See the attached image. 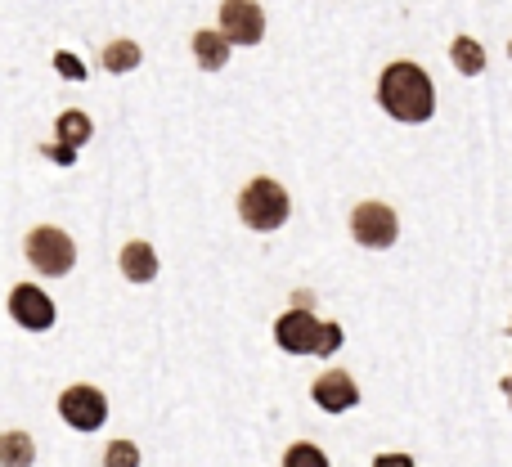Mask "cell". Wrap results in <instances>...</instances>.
Returning <instances> with one entry per match:
<instances>
[{
  "mask_svg": "<svg viewBox=\"0 0 512 467\" xmlns=\"http://www.w3.org/2000/svg\"><path fill=\"white\" fill-rule=\"evenodd\" d=\"M108 463H113V467H135V463H140V454H135V445L117 441L113 450H108Z\"/></svg>",
  "mask_w": 512,
  "mask_h": 467,
  "instance_id": "obj_18",
  "label": "cell"
},
{
  "mask_svg": "<svg viewBox=\"0 0 512 467\" xmlns=\"http://www.w3.org/2000/svg\"><path fill=\"white\" fill-rule=\"evenodd\" d=\"M140 59L144 54H140V45L135 41H113L104 50V68L108 72H131V68H140Z\"/></svg>",
  "mask_w": 512,
  "mask_h": 467,
  "instance_id": "obj_14",
  "label": "cell"
},
{
  "mask_svg": "<svg viewBox=\"0 0 512 467\" xmlns=\"http://www.w3.org/2000/svg\"><path fill=\"white\" fill-rule=\"evenodd\" d=\"M274 342L288 355H315L319 346V319L310 310H288V315L274 324Z\"/></svg>",
  "mask_w": 512,
  "mask_h": 467,
  "instance_id": "obj_8",
  "label": "cell"
},
{
  "mask_svg": "<svg viewBox=\"0 0 512 467\" xmlns=\"http://www.w3.org/2000/svg\"><path fill=\"white\" fill-rule=\"evenodd\" d=\"M288 212H292L288 189H283L279 180H270V176L252 180V185L243 189V198H239V216H243V225H248V230H261V234L279 230V225L288 221Z\"/></svg>",
  "mask_w": 512,
  "mask_h": 467,
  "instance_id": "obj_2",
  "label": "cell"
},
{
  "mask_svg": "<svg viewBox=\"0 0 512 467\" xmlns=\"http://www.w3.org/2000/svg\"><path fill=\"white\" fill-rule=\"evenodd\" d=\"M283 463L288 467H328V459L315 450V445H292V450L283 454Z\"/></svg>",
  "mask_w": 512,
  "mask_h": 467,
  "instance_id": "obj_16",
  "label": "cell"
},
{
  "mask_svg": "<svg viewBox=\"0 0 512 467\" xmlns=\"http://www.w3.org/2000/svg\"><path fill=\"white\" fill-rule=\"evenodd\" d=\"M221 32L230 45H261L265 14L256 0H225L221 5Z\"/></svg>",
  "mask_w": 512,
  "mask_h": 467,
  "instance_id": "obj_6",
  "label": "cell"
},
{
  "mask_svg": "<svg viewBox=\"0 0 512 467\" xmlns=\"http://www.w3.org/2000/svg\"><path fill=\"white\" fill-rule=\"evenodd\" d=\"M310 396H315V405L324 414H346V409L360 405V387H355L351 373H319Z\"/></svg>",
  "mask_w": 512,
  "mask_h": 467,
  "instance_id": "obj_9",
  "label": "cell"
},
{
  "mask_svg": "<svg viewBox=\"0 0 512 467\" xmlns=\"http://www.w3.org/2000/svg\"><path fill=\"white\" fill-rule=\"evenodd\" d=\"M122 274L131 283H149L158 279V252L149 243H126L122 247Z\"/></svg>",
  "mask_w": 512,
  "mask_h": 467,
  "instance_id": "obj_10",
  "label": "cell"
},
{
  "mask_svg": "<svg viewBox=\"0 0 512 467\" xmlns=\"http://www.w3.org/2000/svg\"><path fill=\"white\" fill-rule=\"evenodd\" d=\"M59 414H63V423L77 427V432H99L108 418V400H104V391H95V387H68L59 396Z\"/></svg>",
  "mask_w": 512,
  "mask_h": 467,
  "instance_id": "obj_5",
  "label": "cell"
},
{
  "mask_svg": "<svg viewBox=\"0 0 512 467\" xmlns=\"http://www.w3.org/2000/svg\"><path fill=\"white\" fill-rule=\"evenodd\" d=\"M45 158H54V162H63V167H72L77 162V149H68V144H45Z\"/></svg>",
  "mask_w": 512,
  "mask_h": 467,
  "instance_id": "obj_19",
  "label": "cell"
},
{
  "mask_svg": "<svg viewBox=\"0 0 512 467\" xmlns=\"http://www.w3.org/2000/svg\"><path fill=\"white\" fill-rule=\"evenodd\" d=\"M9 315H14V324L32 328V333H45V328L54 324V301L45 297L41 288H32V283H18V288L9 292Z\"/></svg>",
  "mask_w": 512,
  "mask_h": 467,
  "instance_id": "obj_7",
  "label": "cell"
},
{
  "mask_svg": "<svg viewBox=\"0 0 512 467\" xmlns=\"http://www.w3.org/2000/svg\"><path fill=\"white\" fill-rule=\"evenodd\" d=\"M27 261L41 274H68L77 265V243L63 230H54V225H36L27 234Z\"/></svg>",
  "mask_w": 512,
  "mask_h": 467,
  "instance_id": "obj_3",
  "label": "cell"
},
{
  "mask_svg": "<svg viewBox=\"0 0 512 467\" xmlns=\"http://www.w3.org/2000/svg\"><path fill=\"white\" fill-rule=\"evenodd\" d=\"M342 346V324H319V346L315 355H333Z\"/></svg>",
  "mask_w": 512,
  "mask_h": 467,
  "instance_id": "obj_17",
  "label": "cell"
},
{
  "mask_svg": "<svg viewBox=\"0 0 512 467\" xmlns=\"http://www.w3.org/2000/svg\"><path fill=\"white\" fill-rule=\"evenodd\" d=\"M450 59L463 77H481V68H486V50H481V41H472V36H454Z\"/></svg>",
  "mask_w": 512,
  "mask_h": 467,
  "instance_id": "obj_12",
  "label": "cell"
},
{
  "mask_svg": "<svg viewBox=\"0 0 512 467\" xmlns=\"http://www.w3.org/2000/svg\"><path fill=\"white\" fill-rule=\"evenodd\" d=\"M32 459H36V450H32V441H27L23 432L0 436V463H32Z\"/></svg>",
  "mask_w": 512,
  "mask_h": 467,
  "instance_id": "obj_15",
  "label": "cell"
},
{
  "mask_svg": "<svg viewBox=\"0 0 512 467\" xmlns=\"http://www.w3.org/2000/svg\"><path fill=\"white\" fill-rule=\"evenodd\" d=\"M351 234L360 247H373V252H382V247H391L400 238V216L391 212L387 203H360L351 212Z\"/></svg>",
  "mask_w": 512,
  "mask_h": 467,
  "instance_id": "obj_4",
  "label": "cell"
},
{
  "mask_svg": "<svg viewBox=\"0 0 512 467\" xmlns=\"http://www.w3.org/2000/svg\"><path fill=\"white\" fill-rule=\"evenodd\" d=\"M194 59L203 72H221L230 63V41L225 32H194Z\"/></svg>",
  "mask_w": 512,
  "mask_h": 467,
  "instance_id": "obj_11",
  "label": "cell"
},
{
  "mask_svg": "<svg viewBox=\"0 0 512 467\" xmlns=\"http://www.w3.org/2000/svg\"><path fill=\"white\" fill-rule=\"evenodd\" d=\"M54 135H59V144H68V149H81V144L95 135V126H90V117L86 113H59V122H54Z\"/></svg>",
  "mask_w": 512,
  "mask_h": 467,
  "instance_id": "obj_13",
  "label": "cell"
},
{
  "mask_svg": "<svg viewBox=\"0 0 512 467\" xmlns=\"http://www.w3.org/2000/svg\"><path fill=\"white\" fill-rule=\"evenodd\" d=\"M54 68L68 72V77H86V68H81V63L72 59V54H59V59H54Z\"/></svg>",
  "mask_w": 512,
  "mask_h": 467,
  "instance_id": "obj_20",
  "label": "cell"
},
{
  "mask_svg": "<svg viewBox=\"0 0 512 467\" xmlns=\"http://www.w3.org/2000/svg\"><path fill=\"white\" fill-rule=\"evenodd\" d=\"M378 104L387 108V117H396V122L418 126V122H427V117L436 113V86H432V77H427L418 63L400 59V63H391V68L382 72Z\"/></svg>",
  "mask_w": 512,
  "mask_h": 467,
  "instance_id": "obj_1",
  "label": "cell"
},
{
  "mask_svg": "<svg viewBox=\"0 0 512 467\" xmlns=\"http://www.w3.org/2000/svg\"><path fill=\"white\" fill-rule=\"evenodd\" d=\"M508 396H512V382H508Z\"/></svg>",
  "mask_w": 512,
  "mask_h": 467,
  "instance_id": "obj_21",
  "label": "cell"
}]
</instances>
